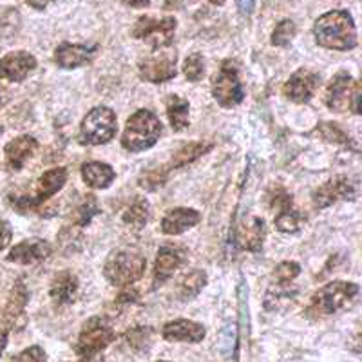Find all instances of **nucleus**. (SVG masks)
Wrapping results in <instances>:
<instances>
[{
	"mask_svg": "<svg viewBox=\"0 0 362 362\" xmlns=\"http://www.w3.org/2000/svg\"><path fill=\"white\" fill-rule=\"evenodd\" d=\"M209 2H212V4H216V6H223L226 0H209Z\"/></svg>",
	"mask_w": 362,
	"mask_h": 362,
	"instance_id": "obj_44",
	"label": "nucleus"
},
{
	"mask_svg": "<svg viewBox=\"0 0 362 362\" xmlns=\"http://www.w3.org/2000/svg\"><path fill=\"white\" fill-rule=\"evenodd\" d=\"M67 181V170L64 167H57L47 173L42 174L38 177L37 185H35L33 194H25V196H18V198H9L11 205L18 210V212H25L29 209H37L38 205L49 199L51 196L62 190Z\"/></svg>",
	"mask_w": 362,
	"mask_h": 362,
	"instance_id": "obj_8",
	"label": "nucleus"
},
{
	"mask_svg": "<svg viewBox=\"0 0 362 362\" xmlns=\"http://www.w3.org/2000/svg\"><path fill=\"white\" fill-rule=\"evenodd\" d=\"M185 2V0H165V6L167 8H177V6H181Z\"/></svg>",
	"mask_w": 362,
	"mask_h": 362,
	"instance_id": "obj_43",
	"label": "nucleus"
},
{
	"mask_svg": "<svg viewBox=\"0 0 362 362\" xmlns=\"http://www.w3.org/2000/svg\"><path fill=\"white\" fill-rule=\"evenodd\" d=\"M98 212H100L98 203H96V199L89 194V196H87V198L83 199L78 206H76V210H74V216H73L74 225H78V226L89 225L90 219L95 218Z\"/></svg>",
	"mask_w": 362,
	"mask_h": 362,
	"instance_id": "obj_31",
	"label": "nucleus"
},
{
	"mask_svg": "<svg viewBox=\"0 0 362 362\" xmlns=\"http://www.w3.org/2000/svg\"><path fill=\"white\" fill-rule=\"evenodd\" d=\"M161 132H163V125L158 116L147 109H140L127 119L124 136H122V145L129 153H140L153 147L160 140Z\"/></svg>",
	"mask_w": 362,
	"mask_h": 362,
	"instance_id": "obj_2",
	"label": "nucleus"
},
{
	"mask_svg": "<svg viewBox=\"0 0 362 362\" xmlns=\"http://www.w3.org/2000/svg\"><path fill=\"white\" fill-rule=\"evenodd\" d=\"M165 341L169 342H202L206 335L205 326L189 319L170 321L161 329Z\"/></svg>",
	"mask_w": 362,
	"mask_h": 362,
	"instance_id": "obj_15",
	"label": "nucleus"
},
{
	"mask_svg": "<svg viewBox=\"0 0 362 362\" xmlns=\"http://www.w3.org/2000/svg\"><path fill=\"white\" fill-rule=\"evenodd\" d=\"M199 219H202V216H199L198 210L180 206V209H173L165 214V218L161 219V230H163V234L169 235L183 234L189 228L198 225Z\"/></svg>",
	"mask_w": 362,
	"mask_h": 362,
	"instance_id": "obj_19",
	"label": "nucleus"
},
{
	"mask_svg": "<svg viewBox=\"0 0 362 362\" xmlns=\"http://www.w3.org/2000/svg\"><path fill=\"white\" fill-rule=\"evenodd\" d=\"M82 177L90 189H107L115 181L116 173L111 165L102 161H89L82 167Z\"/></svg>",
	"mask_w": 362,
	"mask_h": 362,
	"instance_id": "obj_22",
	"label": "nucleus"
},
{
	"mask_svg": "<svg viewBox=\"0 0 362 362\" xmlns=\"http://www.w3.org/2000/svg\"><path fill=\"white\" fill-rule=\"evenodd\" d=\"M21 13L15 8H2L0 9V37L11 38L18 33L21 29Z\"/></svg>",
	"mask_w": 362,
	"mask_h": 362,
	"instance_id": "obj_28",
	"label": "nucleus"
},
{
	"mask_svg": "<svg viewBox=\"0 0 362 362\" xmlns=\"http://www.w3.org/2000/svg\"><path fill=\"white\" fill-rule=\"evenodd\" d=\"M189 102L177 95H170L167 98V115H169L170 125L176 132L189 127Z\"/></svg>",
	"mask_w": 362,
	"mask_h": 362,
	"instance_id": "obj_26",
	"label": "nucleus"
},
{
	"mask_svg": "<svg viewBox=\"0 0 362 362\" xmlns=\"http://www.w3.org/2000/svg\"><path fill=\"white\" fill-rule=\"evenodd\" d=\"M148 214H151V210H148L147 199L138 198L127 210H125L124 221L127 223V225L136 226V228H141V226L148 221Z\"/></svg>",
	"mask_w": 362,
	"mask_h": 362,
	"instance_id": "obj_29",
	"label": "nucleus"
},
{
	"mask_svg": "<svg viewBox=\"0 0 362 362\" xmlns=\"http://www.w3.org/2000/svg\"><path fill=\"white\" fill-rule=\"evenodd\" d=\"M76 290H78V277L71 272H60L53 277L49 293L57 305H66L73 300Z\"/></svg>",
	"mask_w": 362,
	"mask_h": 362,
	"instance_id": "obj_24",
	"label": "nucleus"
},
{
	"mask_svg": "<svg viewBox=\"0 0 362 362\" xmlns=\"http://www.w3.org/2000/svg\"><path fill=\"white\" fill-rule=\"evenodd\" d=\"M183 74L190 82H198L205 74V60L199 53H192L187 57L185 64H183Z\"/></svg>",
	"mask_w": 362,
	"mask_h": 362,
	"instance_id": "obj_34",
	"label": "nucleus"
},
{
	"mask_svg": "<svg viewBox=\"0 0 362 362\" xmlns=\"http://www.w3.org/2000/svg\"><path fill=\"white\" fill-rule=\"evenodd\" d=\"M119 2L125 6H129V8H136V9L147 8V6L151 4V0H119Z\"/></svg>",
	"mask_w": 362,
	"mask_h": 362,
	"instance_id": "obj_39",
	"label": "nucleus"
},
{
	"mask_svg": "<svg viewBox=\"0 0 362 362\" xmlns=\"http://www.w3.org/2000/svg\"><path fill=\"white\" fill-rule=\"evenodd\" d=\"M145 264L147 261L138 252L118 250L107 257L103 264V274L115 286H127L144 276Z\"/></svg>",
	"mask_w": 362,
	"mask_h": 362,
	"instance_id": "obj_4",
	"label": "nucleus"
},
{
	"mask_svg": "<svg viewBox=\"0 0 362 362\" xmlns=\"http://www.w3.org/2000/svg\"><path fill=\"white\" fill-rule=\"evenodd\" d=\"M315 42L334 51H350L357 45V28L351 15L344 9H334L317 18L313 25Z\"/></svg>",
	"mask_w": 362,
	"mask_h": 362,
	"instance_id": "obj_1",
	"label": "nucleus"
},
{
	"mask_svg": "<svg viewBox=\"0 0 362 362\" xmlns=\"http://www.w3.org/2000/svg\"><path fill=\"white\" fill-rule=\"evenodd\" d=\"M0 132H2V127H0Z\"/></svg>",
	"mask_w": 362,
	"mask_h": 362,
	"instance_id": "obj_47",
	"label": "nucleus"
},
{
	"mask_svg": "<svg viewBox=\"0 0 362 362\" xmlns=\"http://www.w3.org/2000/svg\"><path fill=\"white\" fill-rule=\"evenodd\" d=\"M4 103V98H2V90H0V105Z\"/></svg>",
	"mask_w": 362,
	"mask_h": 362,
	"instance_id": "obj_45",
	"label": "nucleus"
},
{
	"mask_svg": "<svg viewBox=\"0 0 362 362\" xmlns=\"http://www.w3.org/2000/svg\"><path fill=\"white\" fill-rule=\"evenodd\" d=\"M239 243L241 247L247 248L250 252H259L263 248V239H264V221L257 216L245 219L243 225L239 226L238 234Z\"/></svg>",
	"mask_w": 362,
	"mask_h": 362,
	"instance_id": "obj_21",
	"label": "nucleus"
},
{
	"mask_svg": "<svg viewBox=\"0 0 362 362\" xmlns=\"http://www.w3.org/2000/svg\"><path fill=\"white\" fill-rule=\"evenodd\" d=\"M176 51H156L153 57H147L140 62V76L147 82L161 83L176 76Z\"/></svg>",
	"mask_w": 362,
	"mask_h": 362,
	"instance_id": "obj_11",
	"label": "nucleus"
},
{
	"mask_svg": "<svg viewBox=\"0 0 362 362\" xmlns=\"http://www.w3.org/2000/svg\"><path fill=\"white\" fill-rule=\"evenodd\" d=\"M300 223H303V219H300L299 212H297V210H293L292 205L286 206V209L277 210V216H276L277 230L288 232V234H292V232L299 230Z\"/></svg>",
	"mask_w": 362,
	"mask_h": 362,
	"instance_id": "obj_30",
	"label": "nucleus"
},
{
	"mask_svg": "<svg viewBox=\"0 0 362 362\" xmlns=\"http://www.w3.org/2000/svg\"><path fill=\"white\" fill-rule=\"evenodd\" d=\"M297 33V28L293 24V21H288V18H284L281 21L279 24L276 25L274 29V33H272V45H277V47H286L290 42L293 40Z\"/></svg>",
	"mask_w": 362,
	"mask_h": 362,
	"instance_id": "obj_32",
	"label": "nucleus"
},
{
	"mask_svg": "<svg viewBox=\"0 0 362 362\" xmlns=\"http://www.w3.org/2000/svg\"><path fill=\"white\" fill-rule=\"evenodd\" d=\"M165 177H167V170L163 167L156 170H148L147 174L140 177V187L147 190H156L158 187H161L165 183Z\"/></svg>",
	"mask_w": 362,
	"mask_h": 362,
	"instance_id": "obj_36",
	"label": "nucleus"
},
{
	"mask_svg": "<svg viewBox=\"0 0 362 362\" xmlns=\"http://www.w3.org/2000/svg\"><path fill=\"white\" fill-rule=\"evenodd\" d=\"M321 86V76L312 69H303L296 71V73L290 76V80L283 86L284 96L296 103H306L308 100H312V96L315 95V90Z\"/></svg>",
	"mask_w": 362,
	"mask_h": 362,
	"instance_id": "obj_12",
	"label": "nucleus"
},
{
	"mask_svg": "<svg viewBox=\"0 0 362 362\" xmlns=\"http://www.w3.org/2000/svg\"><path fill=\"white\" fill-rule=\"evenodd\" d=\"M299 274H300L299 264L293 263V261H284V263H281L279 267L276 268L274 277H276V281H281V283H292Z\"/></svg>",
	"mask_w": 362,
	"mask_h": 362,
	"instance_id": "obj_35",
	"label": "nucleus"
},
{
	"mask_svg": "<svg viewBox=\"0 0 362 362\" xmlns=\"http://www.w3.org/2000/svg\"><path fill=\"white\" fill-rule=\"evenodd\" d=\"M181 264V255L180 252L174 250L170 247L160 248L156 257V264H154V286H160L165 281L173 276L176 268Z\"/></svg>",
	"mask_w": 362,
	"mask_h": 362,
	"instance_id": "obj_23",
	"label": "nucleus"
},
{
	"mask_svg": "<svg viewBox=\"0 0 362 362\" xmlns=\"http://www.w3.org/2000/svg\"><path fill=\"white\" fill-rule=\"evenodd\" d=\"M37 67V58L25 51H13L0 60V78L9 82H22Z\"/></svg>",
	"mask_w": 362,
	"mask_h": 362,
	"instance_id": "obj_13",
	"label": "nucleus"
},
{
	"mask_svg": "<svg viewBox=\"0 0 362 362\" xmlns=\"http://www.w3.org/2000/svg\"><path fill=\"white\" fill-rule=\"evenodd\" d=\"M11 362H47V357H45V351L42 350L40 346H31L28 350L15 355Z\"/></svg>",
	"mask_w": 362,
	"mask_h": 362,
	"instance_id": "obj_37",
	"label": "nucleus"
},
{
	"mask_svg": "<svg viewBox=\"0 0 362 362\" xmlns=\"http://www.w3.org/2000/svg\"><path fill=\"white\" fill-rule=\"evenodd\" d=\"M93 54H95V49H90L87 45L64 42L54 51V62L64 69H73V67H80L89 62Z\"/></svg>",
	"mask_w": 362,
	"mask_h": 362,
	"instance_id": "obj_20",
	"label": "nucleus"
},
{
	"mask_svg": "<svg viewBox=\"0 0 362 362\" xmlns=\"http://www.w3.org/2000/svg\"><path fill=\"white\" fill-rule=\"evenodd\" d=\"M24 2L35 9H44V8H47V6H49L53 0H24Z\"/></svg>",
	"mask_w": 362,
	"mask_h": 362,
	"instance_id": "obj_41",
	"label": "nucleus"
},
{
	"mask_svg": "<svg viewBox=\"0 0 362 362\" xmlns=\"http://www.w3.org/2000/svg\"><path fill=\"white\" fill-rule=\"evenodd\" d=\"M212 148V144L210 141H192V144H187L177 151L173 156V160L167 165H163V169L169 173L170 169H180V167H185V165L192 163L198 158H202L203 154L209 153Z\"/></svg>",
	"mask_w": 362,
	"mask_h": 362,
	"instance_id": "obj_25",
	"label": "nucleus"
},
{
	"mask_svg": "<svg viewBox=\"0 0 362 362\" xmlns=\"http://www.w3.org/2000/svg\"><path fill=\"white\" fill-rule=\"evenodd\" d=\"M115 339L116 334L111 322L107 319H103V317H93L83 325L74 350H76L78 357L89 358L105 350Z\"/></svg>",
	"mask_w": 362,
	"mask_h": 362,
	"instance_id": "obj_5",
	"label": "nucleus"
},
{
	"mask_svg": "<svg viewBox=\"0 0 362 362\" xmlns=\"http://www.w3.org/2000/svg\"><path fill=\"white\" fill-rule=\"evenodd\" d=\"M38 141L35 140L33 136H18L15 140L9 141L4 148L6 154V163L11 170H21L25 165V161L37 153Z\"/></svg>",
	"mask_w": 362,
	"mask_h": 362,
	"instance_id": "obj_18",
	"label": "nucleus"
},
{
	"mask_svg": "<svg viewBox=\"0 0 362 362\" xmlns=\"http://www.w3.org/2000/svg\"><path fill=\"white\" fill-rule=\"evenodd\" d=\"M238 4L243 15H250L252 9H254V0H238Z\"/></svg>",
	"mask_w": 362,
	"mask_h": 362,
	"instance_id": "obj_40",
	"label": "nucleus"
},
{
	"mask_svg": "<svg viewBox=\"0 0 362 362\" xmlns=\"http://www.w3.org/2000/svg\"><path fill=\"white\" fill-rule=\"evenodd\" d=\"M11 238H13V230H11V226H9V223L4 221V219H0V252L8 247Z\"/></svg>",
	"mask_w": 362,
	"mask_h": 362,
	"instance_id": "obj_38",
	"label": "nucleus"
},
{
	"mask_svg": "<svg viewBox=\"0 0 362 362\" xmlns=\"http://www.w3.org/2000/svg\"><path fill=\"white\" fill-rule=\"evenodd\" d=\"M315 134H319L322 140L332 141V144H350V136L346 134L337 124H332V122H322L315 127Z\"/></svg>",
	"mask_w": 362,
	"mask_h": 362,
	"instance_id": "obj_33",
	"label": "nucleus"
},
{
	"mask_svg": "<svg viewBox=\"0 0 362 362\" xmlns=\"http://www.w3.org/2000/svg\"><path fill=\"white\" fill-rule=\"evenodd\" d=\"M6 346H8V332L4 328H0V355L6 350Z\"/></svg>",
	"mask_w": 362,
	"mask_h": 362,
	"instance_id": "obj_42",
	"label": "nucleus"
},
{
	"mask_svg": "<svg viewBox=\"0 0 362 362\" xmlns=\"http://www.w3.org/2000/svg\"><path fill=\"white\" fill-rule=\"evenodd\" d=\"M158 362H167V361H158Z\"/></svg>",
	"mask_w": 362,
	"mask_h": 362,
	"instance_id": "obj_46",
	"label": "nucleus"
},
{
	"mask_svg": "<svg viewBox=\"0 0 362 362\" xmlns=\"http://www.w3.org/2000/svg\"><path fill=\"white\" fill-rule=\"evenodd\" d=\"M116 115L109 107H95L80 125V141L83 145H103L115 138Z\"/></svg>",
	"mask_w": 362,
	"mask_h": 362,
	"instance_id": "obj_6",
	"label": "nucleus"
},
{
	"mask_svg": "<svg viewBox=\"0 0 362 362\" xmlns=\"http://www.w3.org/2000/svg\"><path fill=\"white\" fill-rule=\"evenodd\" d=\"M355 196V187L348 177H335L325 183L322 187L313 192V205L317 209H325L329 206L332 203L339 202V199H348Z\"/></svg>",
	"mask_w": 362,
	"mask_h": 362,
	"instance_id": "obj_14",
	"label": "nucleus"
},
{
	"mask_svg": "<svg viewBox=\"0 0 362 362\" xmlns=\"http://www.w3.org/2000/svg\"><path fill=\"white\" fill-rule=\"evenodd\" d=\"M51 245L44 239H28L22 241L17 247H13L11 252L8 254L9 263L18 264H35L38 261H44L45 257H49Z\"/></svg>",
	"mask_w": 362,
	"mask_h": 362,
	"instance_id": "obj_16",
	"label": "nucleus"
},
{
	"mask_svg": "<svg viewBox=\"0 0 362 362\" xmlns=\"http://www.w3.org/2000/svg\"><path fill=\"white\" fill-rule=\"evenodd\" d=\"M25 305H28V288L22 281H17L4 310V321L11 329H22L25 326Z\"/></svg>",
	"mask_w": 362,
	"mask_h": 362,
	"instance_id": "obj_17",
	"label": "nucleus"
},
{
	"mask_svg": "<svg viewBox=\"0 0 362 362\" xmlns=\"http://www.w3.org/2000/svg\"><path fill=\"white\" fill-rule=\"evenodd\" d=\"M326 105L335 112L351 109L357 115L358 107H361V83L351 78V74L346 71L337 73L329 82L328 93H326Z\"/></svg>",
	"mask_w": 362,
	"mask_h": 362,
	"instance_id": "obj_9",
	"label": "nucleus"
},
{
	"mask_svg": "<svg viewBox=\"0 0 362 362\" xmlns=\"http://www.w3.org/2000/svg\"><path fill=\"white\" fill-rule=\"evenodd\" d=\"M176 25V18L173 17H140L132 28V37L145 40L154 51H160L173 44Z\"/></svg>",
	"mask_w": 362,
	"mask_h": 362,
	"instance_id": "obj_10",
	"label": "nucleus"
},
{
	"mask_svg": "<svg viewBox=\"0 0 362 362\" xmlns=\"http://www.w3.org/2000/svg\"><path fill=\"white\" fill-rule=\"evenodd\" d=\"M212 95L221 107H234L243 102L245 89L239 80V67L235 60H225L212 80Z\"/></svg>",
	"mask_w": 362,
	"mask_h": 362,
	"instance_id": "obj_7",
	"label": "nucleus"
},
{
	"mask_svg": "<svg viewBox=\"0 0 362 362\" xmlns=\"http://www.w3.org/2000/svg\"><path fill=\"white\" fill-rule=\"evenodd\" d=\"M358 293V286L355 283H346V281H334V283L325 284L322 288L317 290L312 296L306 315L313 319H322L339 310L350 305L355 296Z\"/></svg>",
	"mask_w": 362,
	"mask_h": 362,
	"instance_id": "obj_3",
	"label": "nucleus"
},
{
	"mask_svg": "<svg viewBox=\"0 0 362 362\" xmlns=\"http://www.w3.org/2000/svg\"><path fill=\"white\" fill-rule=\"evenodd\" d=\"M205 283H206L205 272L192 270L190 274H187L185 277H181L180 284H177V296H180V299L183 300L192 299V297H196L199 292H202Z\"/></svg>",
	"mask_w": 362,
	"mask_h": 362,
	"instance_id": "obj_27",
	"label": "nucleus"
}]
</instances>
